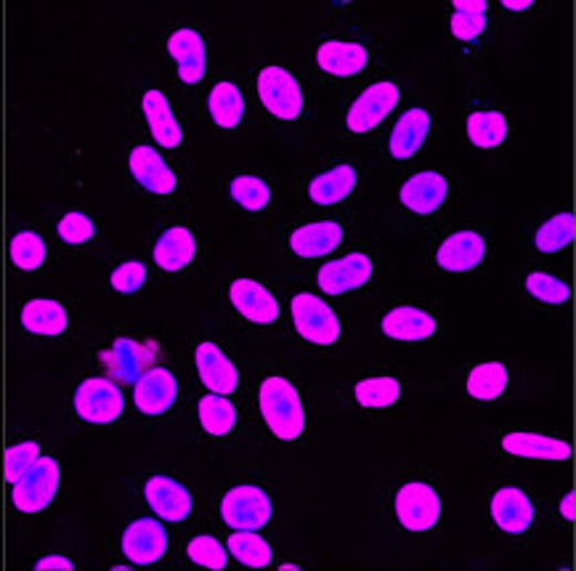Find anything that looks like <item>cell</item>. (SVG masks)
I'll list each match as a JSON object with an SVG mask.
<instances>
[{"label":"cell","mask_w":576,"mask_h":571,"mask_svg":"<svg viewBox=\"0 0 576 571\" xmlns=\"http://www.w3.org/2000/svg\"><path fill=\"white\" fill-rule=\"evenodd\" d=\"M258 405L264 422L269 431L282 441H295L306 428V412L304 401H300L295 386L282 375H271L260 383Z\"/></svg>","instance_id":"obj_1"},{"label":"cell","mask_w":576,"mask_h":571,"mask_svg":"<svg viewBox=\"0 0 576 571\" xmlns=\"http://www.w3.org/2000/svg\"><path fill=\"white\" fill-rule=\"evenodd\" d=\"M393 513L407 532H428L441 521V497L431 483L407 481L393 497Z\"/></svg>","instance_id":"obj_2"},{"label":"cell","mask_w":576,"mask_h":571,"mask_svg":"<svg viewBox=\"0 0 576 571\" xmlns=\"http://www.w3.org/2000/svg\"><path fill=\"white\" fill-rule=\"evenodd\" d=\"M292 325L311 346H332L340 338L338 314L311 293H298L292 298Z\"/></svg>","instance_id":"obj_3"},{"label":"cell","mask_w":576,"mask_h":571,"mask_svg":"<svg viewBox=\"0 0 576 571\" xmlns=\"http://www.w3.org/2000/svg\"><path fill=\"white\" fill-rule=\"evenodd\" d=\"M59 462L53 457L40 455L22 479L13 481V506L22 513H40L51 506L59 492Z\"/></svg>","instance_id":"obj_4"},{"label":"cell","mask_w":576,"mask_h":571,"mask_svg":"<svg viewBox=\"0 0 576 571\" xmlns=\"http://www.w3.org/2000/svg\"><path fill=\"white\" fill-rule=\"evenodd\" d=\"M271 497L260 487H253V483H239V487L229 489L224 502H220V516H224V523H229L232 529L258 532V529H264L271 521Z\"/></svg>","instance_id":"obj_5"},{"label":"cell","mask_w":576,"mask_h":571,"mask_svg":"<svg viewBox=\"0 0 576 571\" xmlns=\"http://www.w3.org/2000/svg\"><path fill=\"white\" fill-rule=\"evenodd\" d=\"M258 96L274 118L287 120V123H292V120H298L304 114V91H300V83L295 80V75L282 70V67H266L260 72Z\"/></svg>","instance_id":"obj_6"},{"label":"cell","mask_w":576,"mask_h":571,"mask_svg":"<svg viewBox=\"0 0 576 571\" xmlns=\"http://www.w3.org/2000/svg\"><path fill=\"white\" fill-rule=\"evenodd\" d=\"M123 394L110 378H89L80 383L75 391V412L85 422L106 426V422H115L123 415Z\"/></svg>","instance_id":"obj_7"},{"label":"cell","mask_w":576,"mask_h":571,"mask_svg":"<svg viewBox=\"0 0 576 571\" xmlns=\"http://www.w3.org/2000/svg\"><path fill=\"white\" fill-rule=\"evenodd\" d=\"M401 93L393 83H374L367 89L357 102L351 104V110L346 114L348 131L353 133H367L374 125H380L383 120L397 110Z\"/></svg>","instance_id":"obj_8"},{"label":"cell","mask_w":576,"mask_h":571,"mask_svg":"<svg viewBox=\"0 0 576 571\" xmlns=\"http://www.w3.org/2000/svg\"><path fill=\"white\" fill-rule=\"evenodd\" d=\"M374 264L367 253H348L346 258L332 261L319 268L317 282L327 295H343L351 290H359L372 279Z\"/></svg>","instance_id":"obj_9"},{"label":"cell","mask_w":576,"mask_h":571,"mask_svg":"<svg viewBox=\"0 0 576 571\" xmlns=\"http://www.w3.org/2000/svg\"><path fill=\"white\" fill-rule=\"evenodd\" d=\"M154 346L133 338H117L112 348L102 351V365L106 373L120 383H136L154 365Z\"/></svg>","instance_id":"obj_10"},{"label":"cell","mask_w":576,"mask_h":571,"mask_svg":"<svg viewBox=\"0 0 576 571\" xmlns=\"http://www.w3.org/2000/svg\"><path fill=\"white\" fill-rule=\"evenodd\" d=\"M178 399V383L173 373L163 367H150L146 373L133 383V401H136L138 412L157 418L176 405Z\"/></svg>","instance_id":"obj_11"},{"label":"cell","mask_w":576,"mask_h":571,"mask_svg":"<svg viewBox=\"0 0 576 571\" xmlns=\"http://www.w3.org/2000/svg\"><path fill=\"white\" fill-rule=\"evenodd\" d=\"M167 550V532L160 521L138 519L123 532V553L131 563L150 567L157 563Z\"/></svg>","instance_id":"obj_12"},{"label":"cell","mask_w":576,"mask_h":571,"mask_svg":"<svg viewBox=\"0 0 576 571\" xmlns=\"http://www.w3.org/2000/svg\"><path fill=\"white\" fill-rule=\"evenodd\" d=\"M449 197V184L441 173L423 171L410 181H404V186L399 190V200L407 211H412L414 216H431V213L444 207Z\"/></svg>","instance_id":"obj_13"},{"label":"cell","mask_w":576,"mask_h":571,"mask_svg":"<svg viewBox=\"0 0 576 571\" xmlns=\"http://www.w3.org/2000/svg\"><path fill=\"white\" fill-rule=\"evenodd\" d=\"M232 306L237 308L239 317H245L253 325H274L279 317V304L271 290L253 279H234L229 287Z\"/></svg>","instance_id":"obj_14"},{"label":"cell","mask_w":576,"mask_h":571,"mask_svg":"<svg viewBox=\"0 0 576 571\" xmlns=\"http://www.w3.org/2000/svg\"><path fill=\"white\" fill-rule=\"evenodd\" d=\"M146 502L163 521H186L192 513V494L171 476H152L144 487Z\"/></svg>","instance_id":"obj_15"},{"label":"cell","mask_w":576,"mask_h":571,"mask_svg":"<svg viewBox=\"0 0 576 571\" xmlns=\"http://www.w3.org/2000/svg\"><path fill=\"white\" fill-rule=\"evenodd\" d=\"M486 242L479 232H454L435 251V266L444 272H471L484 261Z\"/></svg>","instance_id":"obj_16"},{"label":"cell","mask_w":576,"mask_h":571,"mask_svg":"<svg viewBox=\"0 0 576 571\" xmlns=\"http://www.w3.org/2000/svg\"><path fill=\"white\" fill-rule=\"evenodd\" d=\"M492 521L505 534H524L534 521V506L518 487H502L492 497Z\"/></svg>","instance_id":"obj_17"},{"label":"cell","mask_w":576,"mask_h":571,"mask_svg":"<svg viewBox=\"0 0 576 571\" xmlns=\"http://www.w3.org/2000/svg\"><path fill=\"white\" fill-rule=\"evenodd\" d=\"M194 359H197V373L205 388H210L213 394H220V396L237 391L239 386L237 367L232 365L229 356L220 351L216 343H199L197 351H194Z\"/></svg>","instance_id":"obj_18"},{"label":"cell","mask_w":576,"mask_h":571,"mask_svg":"<svg viewBox=\"0 0 576 571\" xmlns=\"http://www.w3.org/2000/svg\"><path fill=\"white\" fill-rule=\"evenodd\" d=\"M167 53L178 67V78L184 83H199L205 78V40L197 30H176L167 38Z\"/></svg>","instance_id":"obj_19"},{"label":"cell","mask_w":576,"mask_h":571,"mask_svg":"<svg viewBox=\"0 0 576 571\" xmlns=\"http://www.w3.org/2000/svg\"><path fill=\"white\" fill-rule=\"evenodd\" d=\"M128 163L133 179H136L146 192L160 194V197L176 192V173L167 167L165 160L160 157V152H154L152 146H136V150L131 152Z\"/></svg>","instance_id":"obj_20"},{"label":"cell","mask_w":576,"mask_h":571,"mask_svg":"<svg viewBox=\"0 0 576 571\" xmlns=\"http://www.w3.org/2000/svg\"><path fill=\"white\" fill-rule=\"evenodd\" d=\"M502 452L511 457H526V460H555L564 462L572 457V447L564 439H553V436L515 431L502 436Z\"/></svg>","instance_id":"obj_21"},{"label":"cell","mask_w":576,"mask_h":571,"mask_svg":"<svg viewBox=\"0 0 576 571\" xmlns=\"http://www.w3.org/2000/svg\"><path fill=\"white\" fill-rule=\"evenodd\" d=\"M343 242V226L335 221H317V224L298 226L290 234V251L298 258H321V255L338 251Z\"/></svg>","instance_id":"obj_22"},{"label":"cell","mask_w":576,"mask_h":571,"mask_svg":"<svg viewBox=\"0 0 576 571\" xmlns=\"http://www.w3.org/2000/svg\"><path fill=\"white\" fill-rule=\"evenodd\" d=\"M383 333L388 338L393 340H404V343H414V340H428L433 338L439 325L431 314L423 312V308H414V306H397L383 317Z\"/></svg>","instance_id":"obj_23"},{"label":"cell","mask_w":576,"mask_h":571,"mask_svg":"<svg viewBox=\"0 0 576 571\" xmlns=\"http://www.w3.org/2000/svg\"><path fill=\"white\" fill-rule=\"evenodd\" d=\"M317 62L327 75L353 78L370 62V53L359 43H343V40H327L319 45Z\"/></svg>","instance_id":"obj_24"},{"label":"cell","mask_w":576,"mask_h":571,"mask_svg":"<svg viewBox=\"0 0 576 571\" xmlns=\"http://www.w3.org/2000/svg\"><path fill=\"white\" fill-rule=\"evenodd\" d=\"M142 106H144L146 123H150V131H152V136L157 139V144L165 146V150H176V146H181V141H184V131H181L176 114H173L171 102H167L165 93L146 91Z\"/></svg>","instance_id":"obj_25"},{"label":"cell","mask_w":576,"mask_h":571,"mask_svg":"<svg viewBox=\"0 0 576 571\" xmlns=\"http://www.w3.org/2000/svg\"><path fill=\"white\" fill-rule=\"evenodd\" d=\"M194 255H197V239L186 226L165 228L154 245V264L165 272H181L192 264Z\"/></svg>","instance_id":"obj_26"},{"label":"cell","mask_w":576,"mask_h":571,"mask_svg":"<svg viewBox=\"0 0 576 571\" xmlns=\"http://www.w3.org/2000/svg\"><path fill=\"white\" fill-rule=\"evenodd\" d=\"M428 133H431V114L425 110H410L393 128L388 150H391L393 160H410L420 152L425 144Z\"/></svg>","instance_id":"obj_27"},{"label":"cell","mask_w":576,"mask_h":571,"mask_svg":"<svg viewBox=\"0 0 576 571\" xmlns=\"http://www.w3.org/2000/svg\"><path fill=\"white\" fill-rule=\"evenodd\" d=\"M353 190H357V171L351 165H335L308 184V200L317 205H338L351 197Z\"/></svg>","instance_id":"obj_28"},{"label":"cell","mask_w":576,"mask_h":571,"mask_svg":"<svg viewBox=\"0 0 576 571\" xmlns=\"http://www.w3.org/2000/svg\"><path fill=\"white\" fill-rule=\"evenodd\" d=\"M22 327L32 335H62L70 327L64 306L49 298H35L22 308Z\"/></svg>","instance_id":"obj_29"},{"label":"cell","mask_w":576,"mask_h":571,"mask_svg":"<svg viewBox=\"0 0 576 571\" xmlns=\"http://www.w3.org/2000/svg\"><path fill=\"white\" fill-rule=\"evenodd\" d=\"M207 110H210L213 123L220 128H237L245 118V99L237 85L224 80V83L213 85L210 96H207Z\"/></svg>","instance_id":"obj_30"},{"label":"cell","mask_w":576,"mask_h":571,"mask_svg":"<svg viewBox=\"0 0 576 571\" xmlns=\"http://www.w3.org/2000/svg\"><path fill=\"white\" fill-rule=\"evenodd\" d=\"M467 139L479 150H494L507 139V120L497 110H481L467 118Z\"/></svg>","instance_id":"obj_31"},{"label":"cell","mask_w":576,"mask_h":571,"mask_svg":"<svg viewBox=\"0 0 576 571\" xmlns=\"http://www.w3.org/2000/svg\"><path fill=\"white\" fill-rule=\"evenodd\" d=\"M197 415H199V422H203L205 434L210 436H226L232 434L234 426H237V409H234L232 401L220 394L203 396L197 405Z\"/></svg>","instance_id":"obj_32"},{"label":"cell","mask_w":576,"mask_h":571,"mask_svg":"<svg viewBox=\"0 0 576 571\" xmlns=\"http://www.w3.org/2000/svg\"><path fill=\"white\" fill-rule=\"evenodd\" d=\"M401 386L391 375H380V378H364L353 388V399L364 409H388L399 401Z\"/></svg>","instance_id":"obj_33"},{"label":"cell","mask_w":576,"mask_h":571,"mask_svg":"<svg viewBox=\"0 0 576 571\" xmlns=\"http://www.w3.org/2000/svg\"><path fill=\"white\" fill-rule=\"evenodd\" d=\"M507 388V369L500 361H486L471 369L467 375V394L479 401H494L505 394Z\"/></svg>","instance_id":"obj_34"},{"label":"cell","mask_w":576,"mask_h":571,"mask_svg":"<svg viewBox=\"0 0 576 571\" xmlns=\"http://www.w3.org/2000/svg\"><path fill=\"white\" fill-rule=\"evenodd\" d=\"M229 550L234 559L250 569H264L271 563V545L260 534L250 532V529H237L229 537Z\"/></svg>","instance_id":"obj_35"},{"label":"cell","mask_w":576,"mask_h":571,"mask_svg":"<svg viewBox=\"0 0 576 571\" xmlns=\"http://www.w3.org/2000/svg\"><path fill=\"white\" fill-rule=\"evenodd\" d=\"M452 35L457 40H475L486 30V3L484 0H457L452 13Z\"/></svg>","instance_id":"obj_36"},{"label":"cell","mask_w":576,"mask_h":571,"mask_svg":"<svg viewBox=\"0 0 576 571\" xmlns=\"http://www.w3.org/2000/svg\"><path fill=\"white\" fill-rule=\"evenodd\" d=\"M229 194H232L234 203H237L239 207H245V211H250V213L266 211V207H269V203H271L269 184H266V181L258 179V176H234L232 184H229Z\"/></svg>","instance_id":"obj_37"},{"label":"cell","mask_w":576,"mask_h":571,"mask_svg":"<svg viewBox=\"0 0 576 571\" xmlns=\"http://www.w3.org/2000/svg\"><path fill=\"white\" fill-rule=\"evenodd\" d=\"M574 239V216L572 213H558L553 216L547 224H542V228L534 237V247L539 253H560L572 245Z\"/></svg>","instance_id":"obj_38"},{"label":"cell","mask_w":576,"mask_h":571,"mask_svg":"<svg viewBox=\"0 0 576 571\" xmlns=\"http://www.w3.org/2000/svg\"><path fill=\"white\" fill-rule=\"evenodd\" d=\"M11 264L22 272H35L45 264V242L35 232H19L11 239Z\"/></svg>","instance_id":"obj_39"},{"label":"cell","mask_w":576,"mask_h":571,"mask_svg":"<svg viewBox=\"0 0 576 571\" xmlns=\"http://www.w3.org/2000/svg\"><path fill=\"white\" fill-rule=\"evenodd\" d=\"M526 293L532 295L534 300L547 306H564L572 298V290H568L566 282L551 277V274H542V272H532L524 282Z\"/></svg>","instance_id":"obj_40"},{"label":"cell","mask_w":576,"mask_h":571,"mask_svg":"<svg viewBox=\"0 0 576 571\" xmlns=\"http://www.w3.org/2000/svg\"><path fill=\"white\" fill-rule=\"evenodd\" d=\"M186 553H189V559L197 563V567H205V569H213V571H220L226 569V550L216 537H194L189 542V548H186Z\"/></svg>","instance_id":"obj_41"},{"label":"cell","mask_w":576,"mask_h":571,"mask_svg":"<svg viewBox=\"0 0 576 571\" xmlns=\"http://www.w3.org/2000/svg\"><path fill=\"white\" fill-rule=\"evenodd\" d=\"M59 237H62L66 245H83V242L93 239V234H96V224L85 216V213H66V216H62V221H59L56 226Z\"/></svg>","instance_id":"obj_42"},{"label":"cell","mask_w":576,"mask_h":571,"mask_svg":"<svg viewBox=\"0 0 576 571\" xmlns=\"http://www.w3.org/2000/svg\"><path fill=\"white\" fill-rule=\"evenodd\" d=\"M40 457V447L35 441H22V445H13L9 452H6V479L11 483L35 466V460Z\"/></svg>","instance_id":"obj_43"},{"label":"cell","mask_w":576,"mask_h":571,"mask_svg":"<svg viewBox=\"0 0 576 571\" xmlns=\"http://www.w3.org/2000/svg\"><path fill=\"white\" fill-rule=\"evenodd\" d=\"M110 282H112V290H117L123 295L138 293L146 282V266L142 264V261H128V264L117 266L115 272H112Z\"/></svg>","instance_id":"obj_44"},{"label":"cell","mask_w":576,"mask_h":571,"mask_svg":"<svg viewBox=\"0 0 576 571\" xmlns=\"http://www.w3.org/2000/svg\"><path fill=\"white\" fill-rule=\"evenodd\" d=\"M38 571H72L75 569V563L70 559H64V555H45V559H40L35 563Z\"/></svg>","instance_id":"obj_45"},{"label":"cell","mask_w":576,"mask_h":571,"mask_svg":"<svg viewBox=\"0 0 576 571\" xmlns=\"http://www.w3.org/2000/svg\"><path fill=\"white\" fill-rule=\"evenodd\" d=\"M574 494H566L564 500H560V513H564V519L566 521H572L574 519V513H576V506H574Z\"/></svg>","instance_id":"obj_46"},{"label":"cell","mask_w":576,"mask_h":571,"mask_svg":"<svg viewBox=\"0 0 576 571\" xmlns=\"http://www.w3.org/2000/svg\"><path fill=\"white\" fill-rule=\"evenodd\" d=\"M502 6H505V9H511V11H528L534 3H532V0H505Z\"/></svg>","instance_id":"obj_47"}]
</instances>
